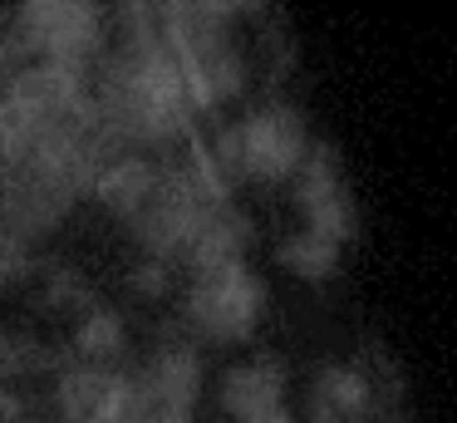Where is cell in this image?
<instances>
[{
	"instance_id": "8",
	"label": "cell",
	"mask_w": 457,
	"mask_h": 423,
	"mask_svg": "<svg viewBox=\"0 0 457 423\" xmlns=\"http://www.w3.org/2000/svg\"><path fill=\"white\" fill-rule=\"evenodd\" d=\"M70 354H74V364H94V369H123V360H129V320H123V310L94 300L84 315H74Z\"/></svg>"
},
{
	"instance_id": "3",
	"label": "cell",
	"mask_w": 457,
	"mask_h": 423,
	"mask_svg": "<svg viewBox=\"0 0 457 423\" xmlns=\"http://www.w3.org/2000/svg\"><path fill=\"white\" fill-rule=\"evenodd\" d=\"M295 207L305 216V232L325 236L335 246H345L359 232L354 197H349L345 167H339V153L329 143H310L305 163L295 173Z\"/></svg>"
},
{
	"instance_id": "14",
	"label": "cell",
	"mask_w": 457,
	"mask_h": 423,
	"mask_svg": "<svg viewBox=\"0 0 457 423\" xmlns=\"http://www.w3.org/2000/svg\"><path fill=\"white\" fill-rule=\"evenodd\" d=\"M251 423H295V419H290L286 409H276V413H266V419H251Z\"/></svg>"
},
{
	"instance_id": "12",
	"label": "cell",
	"mask_w": 457,
	"mask_h": 423,
	"mask_svg": "<svg viewBox=\"0 0 457 423\" xmlns=\"http://www.w3.org/2000/svg\"><path fill=\"white\" fill-rule=\"evenodd\" d=\"M123 285H129V295H133V300L162 305V300L172 295V285H178V266L143 256V261H133L129 271H123Z\"/></svg>"
},
{
	"instance_id": "13",
	"label": "cell",
	"mask_w": 457,
	"mask_h": 423,
	"mask_svg": "<svg viewBox=\"0 0 457 423\" xmlns=\"http://www.w3.org/2000/svg\"><path fill=\"white\" fill-rule=\"evenodd\" d=\"M40 271V251L30 241H21L15 232L0 226V291H21V285L35 281Z\"/></svg>"
},
{
	"instance_id": "4",
	"label": "cell",
	"mask_w": 457,
	"mask_h": 423,
	"mask_svg": "<svg viewBox=\"0 0 457 423\" xmlns=\"http://www.w3.org/2000/svg\"><path fill=\"white\" fill-rule=\"evenodd\" d=\"M133 384H138L143 403H153V409L192 413L202 399V384H207V369H202L197 344L162 340L143 354V364H133Z\"/></svg>"
},
{
	"instance_id": "1",
	"label": "cell",
	"mask_w": 457,
	"mask_h": 423,
	"mask_svg": "<svg viewBox=\"0 0 457 423\" xmlns=\"http://www.w3.org/2000/svg\"><path fill=\"white\" fill-rule=\"evenodd\" d=\"M266 315V281L246 261L197 271L182 295V325L207 344H246Z\"/></svg>"
},
{
	"instance_id": "7",
	"label": "cell",
	"mask_w": 457,
	"mask_h": 423,
	"mask_svg": "<svg viewBox=\"0 0 457 423\" xmlns=\"http://www.w3.org/2000/svg\"><path fill=\"white\" fill-rule=\"evenodd\" d=\"M153 187H158V157H148V153H119L99 177H94L89 197L104 207V212L119 216V222H129V216L153 197Z\"/></svg>"
},
{
	"instance_id": "9",
	"label": "cell",
	"mask_w": 457,
	"mask_h": 423,
	"mask_svg": "<svg viewBox=\"0 0 457 423\" xmlns=\"http://www.w3.org/2000/svg\"><path fill=\"white\" fill-rule=\"evenodd\" d=\"M40 285L30 291V310L35 315H84L94 305V285L89 275L79 271L74 261H40Z\"/></svg>"
},
{
	"instance_id": "6",
	"label": "cell",
	"mask_w": 457,
	"mask_h": 423,
	"mask_svg": "<svg viewBox=\"0 0 457 423\" xmlns=\"http://www.w3.org/2000/svg\"><path fill=\"white\" fill-rule=\"evenodd\" d=\"M251 236H256L251 216L241 212L237 202H217L207 216H202V226H197V236H192L187 261H182V266H187L192 275H197V271H217V266H237V261H246Z\"/></svg>"
},
{
	"instance_id": "11",
	"label": "cell",
	"mask_w": 457,
	"mask_h": 423,
	"mask_svg": "<svg viewBox=\"0 0 457 423\" xmlns=\"http://www.w3.org/2000/svg\"><path fill=\"white\" fill-rule=\"evenodd\" d=\"M339 251H345V246L325 241V236H315V232H290L286 241L276 246V261L286 266L290 275H300V281H329V275L339 271Z\"/></svg>"
},
{
	"instance_id": "10",
	"label": "cell",
	"mask_w": 457,
	"mask_h": 423,
	"mask_svg": "<svg viewBox=\"0 0 457 423\" xmlns=\"http://www.w3.org/2000/svg\"><path fill=\"white\" fill-rule=\"evenodd\" d=\"M315 403H325L339 423H364L369 409H374V379L354 364H325L315 379Z\"/></svg>"
},
{
	"instance_id": "5",
	"label": "cell",
	"mask_w": 457,
	"mask_h": 423,
	"mask_svg": "<svg viewBox=\"0 0 457 423\" xmlns=\"http://www.w3.org/2000/svg\"><path fill=\"white\" fill-rule=\"evenodd\" d=\"M217 403L237 423H251V419H266V413L286 409V364L276 354H251V360L221 369Z\"/></svg>"
},
{
	"instance_id": "2",
	"label": "cell",
	"mask_w": 457,
	"mask_h": 423,
	"mask_svg": "<svg viewBox=\"0 0 457 423\" xmlns=\"http://www.w3.org/2000/svg\"><path fill=\"white\" fill-rule=\"evenodd\" d=\"M241 133V163L246 182H290L310 153V128L305 114L286 98H266L246 118H237Z\"/></svg>"
}]
</instances>
